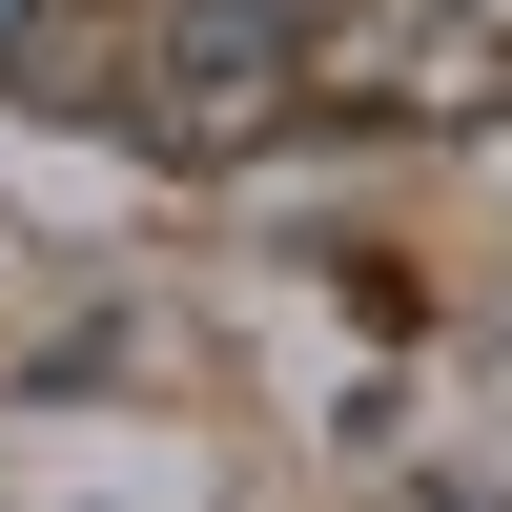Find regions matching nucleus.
<instances>
[{"mask_svg":"<svg viewBox=\"0 0 512 512\" xmlns=\"http://www.w3.org/2000/svg\"><path fill=\"white\" fill-rule=\"evenodd\" d=\"M0 21H41V0H0Z\"/></svg>","mask_w":512,"mask_h":512,"instance_id":"1","label":"nucleus"}]
</instances>
